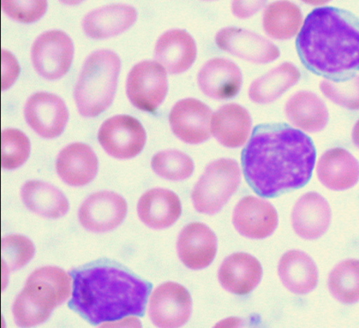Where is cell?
I'll return each instance as SVG.
<instances>
[{
    "instance_id": "603a6c76",
    "label": "cell",
    "mask_w": 359,
    "mask_h": 328,
    "mask_svg": "<svg viewBox=\"0 0 359 328\" xmlns=\"http://www.w3.org/2000/svg\"><path fill=\"white\" fill-rule=\"evenodd\" d=\"M182 213L179 197L166 189L148 190L137 204V214L142 222L154 229L170 228L181 217Z\"/></svg>"
},
{
    "instance_id": "d4e9b609",
    "label": "cell",
    "mask_w": 359,
    "mask_h": 328,
    "mask_svg": "<svg viewBox=\"0 0 359 328\" xmlns=\"http://www.w3.org/2000/svg\"><path fill=\"white\" fill-rule=\"evenodd\" d=\"M137 20V11L131 6L114 4L88 13L83 28L89 38L104 39L127 31Z\"/></svg>"
},
{
    "instance_id": "d6986e66",
    "label": "cell",
    "mask_w": 359,
    "mask_h": 328,
    "mask_svg": "<svg viewBox=\"0 0 359 328\" xmlns=\"http://www.w3.org/2000/svg\"><path fill=\"white\" fill-rule=\"evenodd\" d=\"M316 172L326 188L344 192L354 187L359 181V162L346 149L334 148L323 154Z\"/></svg>"
},
{
    "instance_id": "44dd1931",
    "label": "cell",
    "mask_w": 359,
    "mask_h": 328,
    "mask_svg": "<svg viewBox=\"0 0 359 328\" xmlns=\"http://www.w3.org/2000/svg\"><path fill=\"white\" fill-rule=\"evenodd\" d=\"M98 165L97 155L91 147L74 143L59 153L56 169L59 176L69 186L83 187L97 176Z\"/></svg>"
},
{
    "instance_id": "52a82bcc",
    "label": "cell",
    "mask_w": 359,
    "mask_h": 328,
    "mask_svg": "<svg viewBox=\"0 0 359 328\" xmlns=\"http://www.w3.org/2000/svg\"><path fill=\"white\" fill-rule=\"evenodd\" d=\"M167 92L168 80L163 65L146 61L131 69L127 82V94L137 109L151 113L156 111Z\"/></svg>"
},
{
    "instance_id": "4dcf8cb0",
    "label": "cell",
    "mask_w": 359,
    "mask_h": 328,
    "mask_svg": "<svg viewBox=\"0 0 359 328\" xmlns=\"http://www.w3.org/2000/svg\"><path fill=\"white\" fill-rule=\"evenodd\" d=\"M328 289L345 305L359 301V260L346 259L334 268L328 278Z\"/></svg>"
},
{
    "instance_id": "ac0fdd59",
    "label": "cell",
    "mask_w": 359,
    "mask_h": 328,
    "mask_svg": "<svg viewBox=\"0 0 359 328\" xmlns=\"http://www.w3.org/2000/svg\"><path fill=\"white\" fill-rule=\"evenodd\" d=\"M197 82L207 97L227 100L236 97L241 91L243 75L237 65L229 59L214 58L203 65Z\"/></svg>"
},
{
    "instance_id": "9a60e30c",
    "label": "cell",
    "mask_w": 359,
    "mask_h": 328,
    "mask_svg": "<svg viewBox=\"0 0 359 328\" xmlns=\"http://www.w3.org/2000/svg\"><path fill=\"white\" fill-rule=\"evenodd\" d=\"M128 205L123 197L111 192L90 195L81 205L79 220L83 228L106 232L117 228L127 215Z\"/></svg>"
},
{
    "instance_id": "4316f807",
    "label": "cell",
    "mask_w": 359,
    "mask_h": 328,
    "mask_svg": "<svg viewBox=\"0 0 359 328\" xmlns=\"http://www.w3.org/2000/svg\"><path fill=\"white\" fill-rule=\"evenodd\" d=\"M285 115L292 124L311 134L324 130L329 120V113L324 101L308 91L292 95L286 103Z\"/></svg>"
},
{
    "instance_id": "1f68e13d",
    "label": "cell",
    "mask_w": 359,
    "mask_h": 328,
    "mask_svg": "<svg viewBox=\"0 0 359 328\" xmlns=\"http://www.w3.org/2000/svg\"><path fill=\"white\" fill-rule=\"evenodd\" d=\"M151 166L158 176L171 181L187 180L194 171V161L178 150L158 152L153 157Z\"/></svg>"
},
{
    "instance_id": "f1b7e54d",
    "label": "cell",
    "mask_w": 359,
    "mask_h": 328,
    "mask_svg": "<svg viewBox=\"0 0 359 328\" xmlns=\"http://www.w3.org/2000/svg\"><path fill=\"white\" fill-rule=\"evenodd\" d=\"M300 71L289 62H285L255 80L250 85L249 97L255 104H268L296 85L301 79Z\"/></svg>"
},
{
    "instance_id": "277c9868",
    "label": "cell",
    "mask_w": 359,
    "mask_h": 328,
    "mask_svg": "<svg viewBox=\"0 0 359 328\" xmlns=\"http://www.w3.org/2000/svg\"><path fill=\"white\" fill-rule=\"evenodd\" d=\"M72 279L69 273L57 266H44L34 271L15 301L16 325L32 327L43 324L53 310L69 299Z\"/></svg>"
},
{
    "instance_id": "7c38bea8",
    "label": "cell",
    "mask_w": 359,
    "mask_h": 328,
    "mask_svg": "<svg viewBox=\"0 0 359 328\" xmlns=\"http://www.w3.org/2000/svg\"><path fill=\"white\" fill-rule=\"evenodd\" d=\"M212 111L196 99L179 101L170 113L169 120L173 134L189 145H199L211 136Z\"/></svg>"
},
{
    "instance_id": "7402d4cb",
    "label": "cell",
    "mask_w": 359,
    "mask_h": 328,
    "mask_svg": "<svg viewBox=\"0 0 359 328\" xmlns=\"http://www.w3.org/2000/svg\"><path fill=\"white\" fill-rule=\"evenodd\" d=\"M194 39L182 29H171L158 39L154 58L170 74H181L194 64L196 57Z\"/></svg>"
},
{
    "instance_id": "ffe728a7",
    "label": "cell",
    "mask_w": 359,
    "mask_h": 328,
    "mask_svg": "<svg viewBox=\"0 0 359 328\" xmlns=\"http://www.w3.org/2000/svg\"><path fill=\"white\" fill-rule=\"evenodd\" d=\"M262 267L258 259L247 253L232 254L221 264L218 278L221 285L229 293L248 295L261 282Z\"/></svg>"
},
{
    "instance_id": "2e32d148",
    "label": "cell",
    "mask_w": 359,
    "mask_h": 328,
    "mask_svg": "<svg viewBox=\"0 0 359 328\" xmlns=\"http://www.w3.org/2000/svg\"><path fill=\"white\" fill-rule=\"evenodd\" d=\"M217 236L205 224L191 223L178 236L179 258L191 270H203L210 266L217 255Z\"/></svg>"
},
{
    "instance_id": "ba28073f",
    "label": "cell",
    "mask_w": 359,
    "mask_h": 328,
    "mask_svg": "<svg viewBox=\"0 0 359 328\" xmlns=\"http://www.w3.org/2000/svg\"><path fill=\"white\" fill-rule=\"evenodd\" d=\"M74 55L73 41L61 31L41 34L34 41L32 51L35 70L49 80H58L68 73Z\"/></svg>"
},
{
    "instance_id": "484cf974",
    "label": "cell",
    "mask_w": 359,
    "mask_h": 328,
    "mask_svg": "<svg viewBox=\"0 0 359 328\" xmlns=\"http://www.w3.org/2000/svg\"><path fill=\"white\" fill-rule=\"evenodd\" d=\"M278 274L285 287L298 295L311 293L318 284V269L315 262L299 250L283 255L279 262Z\"/></svg>"
},
{
    "instance_id": "d6a6232c",
    "label": "cell",
    "mask_w": 359,
    "mask_h": 328,
    "mask_svg": "<svg viewBox=\"0 0 359 328\" xmlns=\"http://www.w3.org/2000/svg\"><path fill=\"white\" fill-rule=\"evenodd\" d=\"M35 248L31 240L21 235L5 236L1 242L3 278L8 274L21 269L32 259Z\"/></svg>"
},
{
    "instance_id": "6da1fadb",
    "label": "cell",
    "mask_w": 359,
    "mask_h": 328,
    "mask_svg": "<svg viewBox=\"0 0 359 328\" xmlns=\"http://www.w3.org/2000/svg\"><path fill=\"white\" fill-rule=\"evenodd\" d=\"M314 143L302 131L285 123L256 127L243 149L245 178L254 192L274 198L305 186L316 164Z\"/></svg>"
},
{
    "instance_id": "e0dca14e",
    "label": "cell",
    "mask_w": 359,
    "mask_h": 328,
    "mask_svg": "<svg viewBox=\"0 0 359 328\" xmlns=\"http://www.w3.org/2000/svg\"><path fill=\"white\" fill-rule=\"evenodd\" d=\"M331 222V207L324 197L318 193L304 194L293 207L292 229L304 240L315 241L324 236Z\"/></svg>"
},
{
    "instance_id": "5bb4252c",
    "label": "cell",
    "mask_w": 359,
    "mask_h": 328,
    "mask_svg": "<svg viewBox=\"0 0 359 328\" xmlns=\"http://www.w3.org/2000/svg\"><path fill=\"white\" fill-rule=\"evenodd\" d=\"M232 222L241 236L252 240H263L277 229L278 214L268 201L248 196L236 206Z\"/></svg>"
},
{
    "instance_id": "83f0119b",
    "label": "cell",
    "mask_w": 359,
    "mask_h": 328,
    "mask_svg": "<svg viewBox=\"0 0 359 328\" xmlns=\"http://www.w3.org/2000/svg\"><path fill=\"white\" fill-rule=\"evenodd\" d=\"M22 199L29 211L46 218H62L69 208L68 199L61 190L50 183L39 180L24 184Z\"/></svg>"
},
{
    "instance_id": "d590c367",
    "label": "cell",
    "mask_w": 359,
    "mask_h": 328,
    "mask_svg": "<svg viewBox=\"0 0 359 328\" xmlns=\"http://www.w3.org/2000/svg\"><path fill=\"white\" fill-rule=\"evenodd\" d=\"M1 6L11 19L24 23L39 20L47 9L46 0H2Z\"/></svg>"
},
{
    "instance_id": "f546056e",
    "label": "cell",
    "mask_w": 359,
    "mask_h": 328,
    "mask_svg": "<svg viewBox=\"0 0 359 328\" xmlns=\"http://www.w3.org/2000/svg\"><path fill=\"white\" fill-rule=\"evenodd\" d=\"M303 15L300 8L290 1H277L269 5L263 15V27L269 37L289 40L300 32Z\"/></svg>"
},
{
    "instance_id": "74e56055",
    "label": "cell",
    "mask_w": 359,
    "mask_h": 328,
    "mask_svg": "<svg viewBox=\"0 0 359 328\" xmlns=\"http://www.w3.org/2000/svg\"><path fill=\"white\" fill-rule=\"evenodd\" d=\"M352 141L359 150V120L355 123L352 131Z\"/></svg>"
},
{
    "instance_id": "30bf717a",
    "label": "cell",
    "mask_w": 359,
    "mask_h": 328,
    "mask_svg": "<svg viewBox=\"0 0 359 328\" xmlns=\"http://www.w3.org/2000/svg\"><path fill=\"white\" fill-rule=\"evenodd\" d=\"M193 308L188 290L183 285L169 282L155 290L149 299V315L155 326L180 327L187 323Z\"/></svg>"
},
{
    "instance_id": "8d00e7d4",
    "label": "cell",
    "mask_w": 359,
    "mask_h": 328,
    "mask_svg": "<svg viewBox=\"0 0 359 328\" xmlns=\"http://www.w3.org/2000/svg\"><path fill=\"white\" fill-rule=\"evenodd\" d=\"M266 3L265 1H234L232 3L233 13L241 19H247L256 14Z\"/></svg>"
},
{
    "instance_id": "3957f363",
    "label": "cell",
    "mask_w": 359,
    "mask_h": 328,
    "mask_svg": "<svg viewBox=\"0 0 359 328\" xmlns=\"http://www.w3.org/2000/svg\"><path fill=\"white\" fill-rule=\"evenodd\" d=\"M70 308L93 325L143 317L152 284L118 268L99 266L70 273Z\"/></svg>"
},
{
    "instance_id": "8992f818",
    "label": "cell",
    "mask_w": 359,
    "mask_h": 328,
    "mask_svg": "<svg viewBox=\"0 0 359 328\" xmlns=\"http://www.w3.org/2000/svg\"><path fill=\"white\" fill-rule=\"evenodd\" d=\"M241 183V171L234 159H220L207 166L191 192L195 210L205 215L218 213Z\"/></svg>"
},
{
    "instance_id": "7a4b0ae2",
    "label": "cell",
    "mask_w": 359,
    "mask_h": 328,
    "mask_svg": "<svg viewBox=\"0 0 359 328\" xmlns=\"http://www.w3.org/2000/svg\"><path fill=\"white\" fill-rule=\"evenodd\" d=\"M296 47L313 73L328 80L350 79L359 71V17L337 8H316L305 19Z\"/></svg>"
},
{
    "instance_id": "4fadbf2b",
    "label": "cell",
    "mask_w": 359,
    "mask_h": 328,
    "mask_svg": "<svg viewBox=\"0 0 359 328\" xmlns=\"http://www.w3.org/2000/svg\"><path fill=\"white\" fill-rule=\"evenodd\" d=\"M24 113L29 127L46 139L61 135L69 119L64 101L57 95L47 92L33 94L27 102Z\"/></svg>"
},
{
    "instance_id": "8fae6325",
    "label": "cell",
    "mask_w": 359,
    "mask_h": 328,
    "mask_svg": "<svg viewBox=\"0 0 359 328\" xmlns=\"http://www.w3.org/2000/svg\"><path fill=\"white\" fill-rule=\"evenodd\" d=\"M215 43L221 50L254 64H269L280 57L278 47L271 41L242 28L221 29Z\"/></svg>"
},
{
    "instance_id": "5b68a950",
    "label": "cell",
    "mask_w": 359,
    "mask_h": 328,
    "mask_svg": "<svg viewBox=\"0 0 359 328\" xmlns=\"http://www.w3.org/2000/svg\"><path fill=\"white\" fill-rule=\"evenodd\" d=\"M121 69V59L111 50L95 51L88 57L75 88L81 115L97 117L109 108L115 97Z\"/></svg>"
},
{
    "instance_id": "9c48e42d",
    "label": "cell",
    "mask_w": 359,
    "mask_h": 328,
    "mask_svg": "<svg viewBox=\"0 0 359 328\" xmlns=\"http://www.w3.org/2000/svg\"><path fill=\"white\" fill-rule=\"evenodd\" d=\"M100 144L114 158L127 159L139 155L147 141V133L140 121L129 115L107 119L98 133Z\"/></svg>"
},
{
    "instance_id": "cb8c5ba5",
    "label": "cell",
    "mask_w": 359,
    "mask_h": 328,
    "mask_svg": "<svg viewBox=\"0 0 359 328\" xmlns=\"http://www.w3.org/2000/svg\"><path fill=\"white\" fill-rule=\"evenodd\" d=\"M211 133L219 144L236 148L242 147L249 139L252 120L249 112L241 105L230 104L214 113Z\"/></svg>"
},
{
    "instance_id": "836d02e7",
    "label": "cell",
    "mask_w": 359,
    "mask_h": 328,
    "mask_svg": "<svg viewBox=\"0 0 359 328\" xmlns=\"http://www.w3.org/2000/svg\"><path fill=\"white\" fill-rule=\"evenodd\" d=\"M31 152V142L25 134L16 129H4L1 134V165L14 170L27 162Z\"/></svg>"
},
{
    "instance_id": "e575fe53",
    "label": "cell",
    "mask_w": 359,
    "mask_h": 328,
    "mask_svg": "<svg viewBox=\"0 0 359 328\" xmlns=\"http://www.w3.org/2000/svg\"><path fill=\"white\" fill-rule=\"evenodd\" d=\"M325 97L334 104L350 110H359V75L333 81L325 80L320 85Z\"/></svg>"
}]
</instances>
